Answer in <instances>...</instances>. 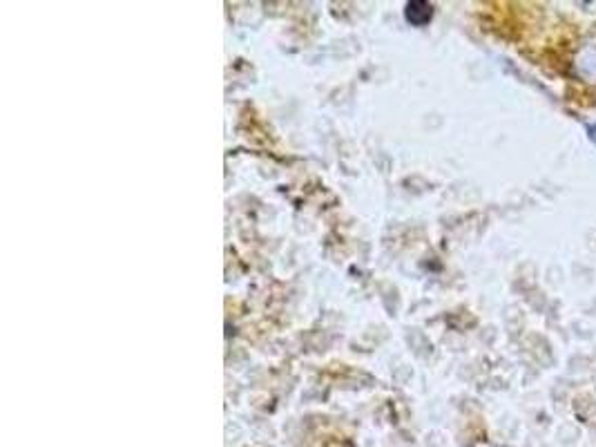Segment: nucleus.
Instances as JSON below:
<instances>
[{
    "instance_id": "nucleus-1",
    "label": "nucleus",
    "mask_w": 596,
    "mask_h": 447,
    "mask_svg": "<svg viewBox=\"0 0 596 447\" xmlns=\"http://www.w3.org/2000/svg\"><path fill=\"white\" fill-rule=\"evenodd\" d=\"M431 13L433 7L427 3H409L407 5V18L414 23V25H424L431 21Z\"/></svg>"
}]
</instances>
